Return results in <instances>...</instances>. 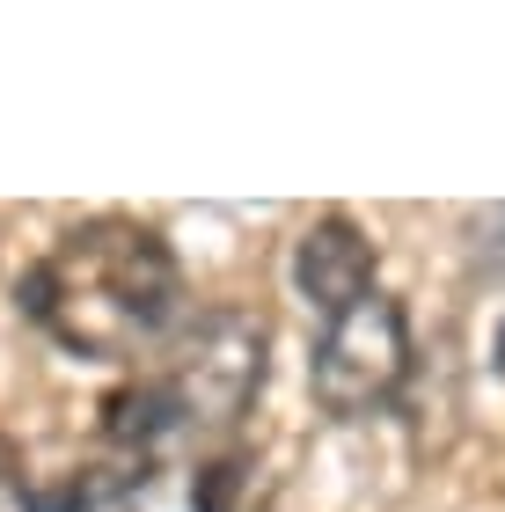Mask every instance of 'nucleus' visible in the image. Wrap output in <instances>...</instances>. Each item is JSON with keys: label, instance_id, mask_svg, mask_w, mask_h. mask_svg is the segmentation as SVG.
I'll use <instances>...</instances> for the list:
<instances>
[{"label": "nucleus", "instance_id": "1", "mask_svg": "<svg viewBox=\"0 0 505 512\" xmlns=\"http://www.w3.org/2000/svg\"><path fill=\"white\" fill-rule=\"evenodd\" d=\"M22 315L66 359H140L147 344L176 337L183 264L162 227L96 213L22 271Z\"/></svg>", "mask_w": 505, "mask_h": 512}, {"label": "nucleus", "instance_id": "2", "mask_svg": "<svg viewBox=\"0 0 505 512\" xmlns=\"http://www.w3.org/2000/svg\"><path fill=\"white\" fill-rule=\"evenodd\" d=\"M264 366H271V330L257 308H198L191 322H176L162 366H154V388L176 417L183 439H220L235 432L249 403L264 395Z\"/></svg>", "mask_w": 505, "mask_h": 512}, {"label": "nucleus", "instance_id": "3", "mask_svg": "<svg viewBox=\"0 0 505 512\" xmlns=\"http://www.w3.org/2000/svg\"><path fill=\"white\" fill-rule=\"evenodd\" d=\"M410 381V315L396 293H366L359 308H344L323 322L308 359V388L330 417H374L403 395Z\"/></svg>", "mask_w": 505, "mask_h": 512}, {"label": "nucleus", "instance_id": "4", "mask_svg": "<svg viewBox=\"0 0 505 512\" xmlns=\"http://www.w3.org/2000/svg\"><path fill=\"white\" fill-rule=\"evenodd\" d=\"M374 264L381 256L366 242V227L352 213H323L301 242H293V293L330 322V315L359 308V300L374 293Z\"/></svg>", "mask_w": 505, "mask_h": 512}, {"label": "nucleus", "instance_id": "5", "mask_svg": "<svg viewBox=\"0 0 505 512\" xmlns=\"http://www.w3.org/2000/svg\"><path fill=\"white\" fill-rule=\"evenodd\" d=\"M103 439L125 454L132 476H140L147 461H162L169 447H183V432H176V417L162 403V388H154V374H140V381H125V388L103 395Z\"/></svg>", "mask_w": 505, "mask_h": 512}, {"label": "nucleus", "instance_id": "6", "mask_svg": "<svg viewBox=\"0 0 505 512\" xmlns=\"http://www.w3.org/2000/svg\"><path fill=\"white\" fill-rule=\"evenodd\" d=\"M44 512H140V483H132V469L88 461V469L59 476L52 491H44Z\"/></svg>", "mask_w": 505, "mask_h": 512}, {"label": "nucleus", "instance_id": "7", "mask_svg": "<svg viewBox=\"0 0 505 512\" xmlns=\"http://www.w3.org/2000/svg\"><path fill=\"white\" fill-rule=\"evenodd\" d=\"M249 491H257V461L242 447H227L213 461H198L191 469V512H242Z\"/></svg>", "mask_w": 505, "mask_h": 512}, {"label": "nucleus", "instance_id": "8", "mask_svg": "<svg viewBox=\"0 0 505 512\" xmlns=\"http://www.w3.org/2000/svg\"><path fill=\"white\" fill-rule=\"evenodd\" d=\"M0 512H44V491L30 483V461L8 432H0Z\"/></svg>", "mask_w": 505, "mask_h": 512}, {"label": "nucleus", "instance_id": "9", "mask_svg": "<svg viewBox=\"0 0 505 512\" xmlns=\"http://www.w3.org/2000/svg\"><path fill=\"white\" fill-rule=\"evenodd\" d=\"M498 359H505V344H498Z\"/></svg>", "mask_w": 505, "mask_h": 512}]
</instances>
